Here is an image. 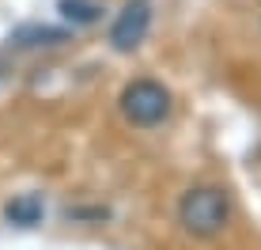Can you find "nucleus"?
<instances>
[{
  "label": "nucleus",
  "mask_w": 261,
  "mask_h": 250,
  "mask_svg": "<svg viewBox=\"0 0 261 250\" xmlns=\"http://www.w3.org/2000/svg\"><path fill=\"white\" fill-rule=\"evenodd\" d=\"M178 220L193 239H216L231 224V197L220 186H193L178 201Z\"/></svg>",
  "instance_id": "nucleus-1"
},
{
  "label": "nucleus",
  "mask_w": 261,
  "mask_h": 250,
  "mask_svg": "<svg viewBox=\"0 0 261 250\" xmlns=\"http://www.w3.org/2000/svg\"><path fill=\"white\" fill-rule=\"evenodd\" d=\"M121 114L137 129H155L170 118V91L155 80H133L121 91Z\"/></svg>",
  "instance_id": "nucleus-2"
},
{
  "label": "nucleus",
  "mask_w": 261,
  "mask_h": 250,
  "mask_svg": "<svg viewBox=\"0 0 261 250\" xmlns=\"http://www.w3.org/2000/svg\"><path fill=\"white\" fill-rule=\"evenodd\" d=\"M148 31H151V0H125L118 19L110 23V49L114 53L140 49Z\"/></svg>",
  "instance_id": "nucleus-3"
},
{
  "label": "nucleus",
  "mask_w": 261,
  "mask_h": 250,
  "mask_svg": "<svg viewBox=\"0 0 261 250\" xmlns=\"http://www.w3.org/2000/svg\"><path fill=\"white\" fill-rule=\"evenodd\" d=\"M15 49H42V46H61L68 42L65 27H49V23H19L12 34H8Z\"/></svg>",
  "instance_id": "nucleus-4"
},
{
  "label": "nucleus",
  "mask_w": 261,
  "mask_h": 250,
  "mask_svg": "<svg viewBox=\"0 0 261 250\" xmlns=\"http://www.w3.org/2000/svg\"><path fill=\"white\" fill-rule=\"evenodd\" d=\"M42 216H46V201L42 193H19L4 205V220L12 228H38Z\"/></svg>",
  "instance_id": "nucleus-5"
},
{
  "label": "nucleus",
  "mask_w": 261,
  "mask_h": 250,
  "mask_svg": "<svg viewBox=\"0 0 261 250\" xmlns=\"http://www.w3.org/2000/svg\"><path fill=\"white\" fill-rule=\"evenodd\" d=\"M57 8L72 27H91L102 19V4L98 0H57Z\"/></svg>",
  "instance_id": "nucleus-6"
}]
</instances>
